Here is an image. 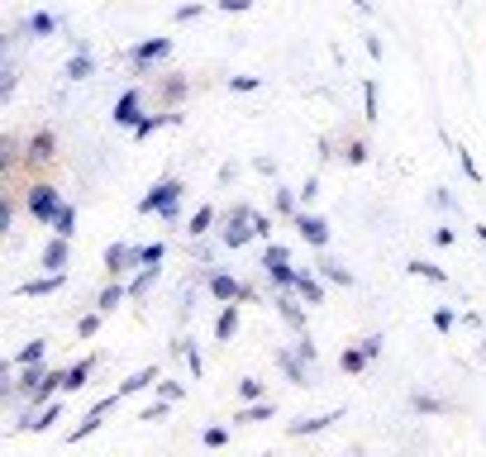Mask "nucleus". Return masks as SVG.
<instances>
[{
    "label": "nucleus",
    "instance_id": "obj_5",
    "mask_svg": "<svg viewBox=\"0 0 486 457\" xmlns=\"http://www.w3.org/2000/svg\"><path fill=\"white\" fill-rule=\"evenodd\" d=\"M129 267H143V248H134V243H110L105 248V271L119 276V271H129Z\"/></svg>",
    "mask_w": 486,
    "mask_h": 457
},
{
    "label": "nucleus",
    "instance_id": "obj_38",
    "mask_svg": "<svg viewBox=\"0 0 486 457\" xmlns=\"http://www.w3.org/2000/svg\"><path fill=\"white\" fill-rule=\"evenodd\" d=\"M200 443H205V448H224V443H229V429H219V424H215V429L200 433Z\"/></svg>",
    "mask_w": 486,
    "mask_h": 457
},
{
    "label": "nucleus",
    "instance_id": "obj_42",
    "mask_svg": "<svg viewBox=\"0 0 486 457\" xmlns=\"http://www.w3.org/2000/svg\"><path fill=\"white\" fill-rule=\"evenodd\" d=\"M358 348H362L367 357H372V362H377V357H381V334H367V338H362Z\"/></svg>",
    "mask_w": 486,
    "mask_h": 457
},
{
    "label": "nucleus",
    "instance_id": "obj_31",
    "mask_svg": "<svg viewBox=\"0 0 486 457\" xmlns=\"http://www.w3.org/2000/svg\"><path fill=\"white\" fill-rule=\"evenodd\" d=\"M296 200H300V190H286V186H281V190H277V215H300Z\"/></svg>",
    "mask_w": 486,
    "mask_h": 457
},
{
    "label": "nucleus",
    "instance_id": "obj_2",
    "mask_svg": "<svg viewBox=\"0 0 486 457\" xmlns=\"http://www.w3.org/2000/svg\"><path fill=\"white\" fill-rule=\"evenodd\" d=\"M24 210L38 224H53L57 210H62V195H57V186H48V181H34V186L24 190Z\"/></svg>",
    "mask_w": 486,
    "mask_h": 457
},
{
    "label": "nucleus",
    "instance_id": "obj_27",
    "mask_svg": "<svg viewBox=\"0 0 486 457\" xmlns=\"http://www.w3.org/2000/svg\"><path fill=\"white\" fill-rule=\"evenodd\" d=\"M43 352H48V343H43V338H34V343H24V348H20V357H15V367H29V362H43Z\"/></svg>",
    "mask_w": 486,
    "mask_h": 457
},
{
    "label": "nucleus",
    "instance_id": "obj_50",
    "mask_svg": "<svg viewBox=\"0 0 486 457\" xmlns=\"http://www.w3.org/2000/svg\"><path fill=\"white\" fill-rule=\"evenodd\" d=\"M434 205H439V210H458V205H453V195H448V190H434Z\"/></svg>",
    "mask_w": 486,
    "mask_h": 457
},
{
    "label": "nucleus",
    "instance_id": "obj_39",
    "mask_svg": "<svg viewBox=\"0 0 486 457\" xmlns=\"http://www.w3.org/2000/svg\"><path fill=\"white\" fill-rule=\"evenodd\" d=\"M162 257H167V243H148L143 248V267H158Z\"/></svg>",
    "mask_w": 486,
    "mask_h": 457
},
{
    "label": "nucleus",
    "instance_id": "obj_40",
    "mask_svg": "<svg viewBox=\"0 0 486 457\" xmlns=\"http://www.w3.org/2000/svg\"><path fill=\"white\" fill-rule=\"evenodd\" d=\"M167 410H172V400L162 396V400H158V405H148V410H143L138 419H148V424H153V419H167Z\"/></svg>",
    "mask_w": 486,
    "mask_h": 457
},
{
    "label": "nucleus",
    "instance_id": "obj_37",
    "mask_svg": "<svg viewBox=\"0 0 486 457\" xmlns=\"http://www.w3.org/2000/svg\"><path fill=\"white\" fill-rule=\"evenodd\" d=\"M344 158H348V167H362V162H367V143H362V138H353Z\"/></svg>",
    "mask_w": 486,
    "mask_h": 457
},
{
    "label": "nucleus",
    "instance_id": "obj_1",
    "mask_svg": "<svg viewBox=\"0 0 486 457\" xmlns=\"http://www.w3.org/2000/svg\"><path fill=\"white\" fill-rule=\"evenodd\" d=\"M182 181H177V177H162L158 186L148 190V195H143V200H138V215H162V219H177L182 215Z\"/></svg>",
    "mask_w": 486,
    "mask_h": 457
},
{
    "label": "nucleus",
    "instance_id": "obj_8",
    "mask_svg": "<svg viewBox=\"0 0 486 457\" xmlns=\"http://www.w3.org/2000/svg\"><path fill=\"white\" fill-rule=\"evenodd\" d=\"M291 224H296V234L310 243V248H329V224H324L320 215H305V210H300V215H291Z\"/></svg>",
    "mask_w": 486,
    "mask_h": 457
},
{
    "label": "nucleus",
    "instance_id": "obj_9",
    "mask_svg": "<svg viewBox=\"0 0 486 457\" xmlns=\"http://www.w3.org/2000/svg\"><path fill=\"white\" fill-rule=\"evenodd\" d=\"M138 119H143V91H124V96H119V100H115V124H119V129H134Z\"/></svg>",
    "mask_w": 486,
    "mask_h": 457
},
{
    "label": "nucleus",
    "instance_id": "obj_52",
    "mask_svg": "<svg viewBox=\"0 0 486 457\" xmlns=\"http://www.w3.org/2000/svg\"><path fill=\"white\" fill-rule=\"evenodd\" d=\"M434 239L443 243V248H453V243H458V234H453V229H448V224H443V229H439V234H434Z\"/></svg>",
    "mask_w": 486,
    "mask_h": 457
},
{
    "label": "nucleus",
    "instance_id": "obj_23",
    "mask_svg": "<svg viewBox=\"0 0 486 457\" xmlns=\"http://www.w3.org/2000/svg\"><path fill=\"white\" fill-rule=\"evenodd\" d=\"M272 414H277L272 400H248V410L239 414V424H263V419H272Z\"/></svg>",
    "mask_w": 486,
    "mask_h": 457
},
{
    "label": "nucleus",
    "instance_id": "obj_34",
    "mask_svg": "<svg viewBox=\"0 0 486 457\" xmlns=\"http://www.w3.org/2000/svg\"><path fill=\"white\" fill-rule=\"evenodd\" d=\"M362 114H367L372 124H377V119H381V114H377V86H372V81L362 86Z\"/></svg>",
    "mask_w": 486,
    "mask_h": 457
},
{
    "label": "nucleus",
    "instance_id": "obj_28",
    "mask_svg": "<svg viewBox=\"0 0 486 457\" xmlns=\"http://www.w3.org/2000/svg\"><path fill=\"white\" fill-rule=\"evenodd\" d=\"M410 410H415V414H443V410H448V400H434V396H410Z\"/></svg>",
    "mask_w": 486,
    "mask_h": 457
},
{
    "label": "nucleus",
    "instance_id": "obj_45",
    "mask_svg": "<svg viewBox=\"0 0 486 457\" xmlns=\"http://www.w3.org/2000/svg\"><path fill=\"white\" fill-rule=\"evenodd\" d=\"M253 234H258V239H272V215H253Z\"/></svg>",
    "mask_w": 486,
    "mask_h": 457
},
{
    "label": "nucleus",
    "instance_id": "obj_25",
    "mask_svg": "<svg viewBox=\"0 0 486 457\" xmlns=\"http://www.w3.org/2000/svg\"><path fill=\"white\" fill-rule=\"evenodd\" d=\"M153 281H158V267H143V271L134 276V281H129V296H134V300H143L148 291H153Z\"/></svg>",
    "mask_w": 486,
    "mask_h": 457
},
{
    "label": "nucleus",
    "instance_id": "obj_46",
    "mask_svg": "<svg viewBox=\"0 0 486 457\" xmlns=\"http://www.w3.org/2000/svg\"><path fill=\"white\" fill-rule=\"evenodd\" d=\"M453 320H458L453 310H439V315H434V329H439V334H448V329H453Z\"/></svg>",
    "mask_w": 486,
    "mask_h": 457
},
{
    "label": "nucleus",
    "instance_id": "obj_30",
    "mask_svg": "<svg viewBox=\"0 0 486 457\" xmlns=\"http://www.w3.org/2000/svg\"><path fill=\"white\" fill-rule=\"evenodd\" d=\"M410 271H415V276H425V281H434V286H443V281H448V271L434 267V262H410Z\"/></svg>",
    "mask_w": 486,
    "mask_h": 457
},
{
    "label": "nucleus",
    "instance_id": "obj_4",
    "mask_svg": "<svg viewBox=\"0 0 486 457\" xmlns=\"http://www.w3.org/2000/svg\"><path fill=\"white\" fill-rule=\"evenodd\" d=\"M57 162V138L53 129H38V134H29L24 143V167L29 172H38V167H53Z\"/></svg>",
    "mask_w": 486,
    "mask_h": 457
},
{
    "label": "nucleus",
    "instance_id": "obj_16",
    "mask_svg": "<svg viewBox=\"0 0 486 457\" xmlns=\"http://www.w3.org/2000/svg\"><path fill=\"white\" fill-rule=\"evenodd\" d=\"M158 96L167 100V110H177L182 100H186V77H182V72H172V77L158 86Z\"/></svg>",
    "mask_w": 486,
    "mask_h": 457
},
{
    "label": "nucleus",
    "instance_id": "obj_53",
    "mask_svg": "<svg viewBox=\"0 0 486 457\" xmlns=\"http://www.w3.org/2000/svg\"><path fill=\"white\" fill-rule=\"evenodd\" d=\"M477 239H482V243H486V224H477Z\"/></svg>",
    "mask_w": 486,
    "mask_h": 457
},
{
    "label": "nucleus",
    "instance_id": "obj_29",
    "mask_svg": "<svg viewBox=\"0 0 486 457\" xmlns=\"http://www.w3.org/2000/svg\"><path fill=\"white\" fill-rule=\"evenodd\" d=\"M339 362H344V372H367V362H372V357H367L362 348H344Z\"/></svg>",
    "mask_w": 486,
    "mask_h": 457
},
{
    "label": "nucleus",
    "instance_id": "obj_6",
    "mask_svg": "<svg viewBox=\"0 0 486 457\" xmlns=\"http://www.w3.org/2000/svg\"><path fill=\"white\" fill-rule=\"evenodd\" d=\"M172 53V43L167 38H148V43H138L134 53H129V67H134V77H148V67L158 62V57Z\"/></svg>",
    "mask_w": 486,
    "mask_h": 457
},
{
    "label": "nucleus",
    "instance_id": "obj_19",
    "mask_svg": "<svg viewBox=\"0 0 486 457\" xmlns=\"http://www.w3.org/2000/svg\"><path fill=\"white\" fill-rule=\"evenodd\" d=\"M124 296H129V286H119V281H110L105 291L96 296V310H105V315H115V310L124 305Z\"/></svg>",
    "mask_w": 486,
    "mask_h": 457
},
{
    "label": "nucleus",
    "instance_id": "obj_15",
    "mask_svg": "<svg viewBox=\"0 0 486 457\" xmlns=\"http://www.w3.org/2000/svg\"><path fill=\"white\" fill-rule=\"evenodd\" d=\"M277 367L286 372V381H291V386H305V367H310V362H305L300 352H277Z\"/></svg>",
    "mask_w": 486,
    "mask_h": 457
},
{
    "label": "nucleus",
    "instance_id": "obj_20",
    "mask_svg": "<svg viewBox=\"0 0 486 457\" xmlns=\"http://www.w3.org/2000/svg\"><path fill=\"white\" fill-rule=\"evenodd\" d=\"M291 291H296L300 300H310V305H320V300H324V286L310 276V271H296V286H291Z\"/></svg>",
    "mask_w": 486,
    "mask_h": 457
},
{
    "label": "nucleus",
    "instance_id": "obj_13",
    "mask_svg": "<svg viewBox=\"0 0 486 457\" xmlns=\"http://www.w3.org/2000/svg\"><path fill=\"white\" fill-rule=\"evenodd\" d=\"M162 124H182V114H177V110H167V114H143V119L134 124V138L143 143V138H153V134H158Z\"/></svg>",
    "mask_w": 486,
    "mask_h": 457
},
{
    "label": "nucleus",
    "instance_id": "obj_12",
    "mask_svg": "<svg viewBox=\"0 0 486 457\" xmlns=\"http://www.w3.org/2000/svg\"><path fill=\"white\" fill-rule=\"evenodd\" d=\"M91 72H96V62H91V48L81 43V48H77V57H72V62L62 67V77H67L72 86H77V81H91Z\"/></svg>",
    "mask_w": 486,
    "mask_h": 457
},
{
    "label": "nucleus",
    "instance_id": "obj_21",
    "mask_svg": "<svg viewBox=\"0 0 486 457\" xmlns=\"http://www.w3.org/2000/svg\"><path fill=\"white\" fill-rule=\"evenodd\" d=\"M334 419H344V414H339V410H329V414H315V419H296V424H291V433H296V438H305V433H320V429H329Z\"/></svg>",
    "mask_w": 486,
    "mask_h": 457
},
{
    "label": "nucleus",
    "instance_id": "obj_26",
    "mask_svg": "<svg viewBox=\"0 0 486 457\" xmlns=\"http://www.w3.org/2000/svg\"><path fill=\"white\" fill-rule=\"evenodd\" d=\"M53 234H62V239H72V234H77V210H72V205H62V210H57Z\"/></svg>",
    "mask_w": 486,
    "mask_h": 457
},
{
    "label": "nucleus",
    "instance_id": "obj_11",
    "mask_svg": "<svg viewBox=\"0 0 486 457\" xmlns=\"http://www.w3.org/2000/svg\"><path fill=\"white\" fill-rule=\"evenodd\" d=\"M38 262H43V267H48V271H67V262H72V253H67V239L57 234V239L48 243L43 253H38Z\"/></svg>",
    "mask_w": 486,
    "mask_h": 457
},
{
    "label": "nucleus",
    "instance_id": "obj_49",
    "mask_svg": "<svg viewBox=\"0 0 486 457\" xmlns=\"http://www.w3.org/2000/svg\"><path fill=\"white\" fill-rule=\"evenodd\" d=\"M186 20H200V5H182L177 10V24H186Z\"/></svg>",
    "mask_w": 486,
    "mask_h": 457
},
{
    "label": "nucleus",
    "instance_id": "obj_7",
    "mask_svg": "<svg viewBox=\"0 0 486 457\" xmlns=\"http://www.w3.org/2000/svg\"><path fill=\"white\" fill-rule=\"evenodd\" d=\"M210 296L215 300H258V291L243 286V281H234L229 271H210Z\"/></svg>",
    "mask_w": 486,
    "mask_h": 457
},
{
    "label": "nucleus",
    "instance_id": "obj_17",
    "mask_svg": "<svg viewBox=\"0 0 486 457\" xmlns=\"http://www.w3.org/2000/svg\"><path fill=\"white\" fill-rule=\"evenodd\" d=\"M101 367V357H86V362H77V367H67V381H62V391H81L86 381H91V372Z\"/></svg>",
    "mask_w": 486,
    "mask_h": 457
},
{
    "label": "nucleus",
    "instance_id": "obj_35",
    "mask_svg": "<svg viewBox=\"0 0 486 457\" xmlns=\"http://www.w3.org/2000/svg\"><path fill=\"white\" fill-rule=\"evenodd\" d=\"M191 257H196V267H210V262H215V248H210V243H196V239H191Z\"/></svg>",
    "mask_w": 486,
    "mask_h": 457
},
{
    "label": "nucleus",
    "instance_id": "obj_44",
    "mask_svg": "<svg viewBox=\"0 0 486 457\" xmlns=\"http://www.w3.org/2000/svg\"><path fill=\"white\" fill-rule=\"evenodd\" d=\"M263 81L258 77H229V91H258Z\"/></svg>",
    "mask_w": 486,
    "mask_h": 457
},
{
    "label": "nucleus",
    "instance_id": "obj_14",
    "mask_svg": "<svg viewBox=\"0 0 486 457\" xmlns=\"http://www.w3.org/2000/svg\"><path fill=\"white\" fill-rule=\"evenodd\" d=\"M234 334H239V305H224V310H219V320H215V338L229 348V343H234Z\"/></svg>",
    "mask_w": 486,
    "mask_h": 457
},
{
    "label": "nucleus",
    "instance_id": "obj_3",
    "mask_svg": "<svg viewBox=\"0 0 486 457\" xmlns=\"http://www.w3.org/2000/svg\"><path fill=\"white\" fill-rule=\"evenodd\" d=\"M248 239H258V234H253V210H248V205H234V210L224 215V234H219V243L234 253V248H243Z\"/></svg>",
    "mask_w": 486,
    "mask_h": 457
},
{
    "label": "nucleus",
    "instance_id": "obj_32",
    "mask_svg": "<svg viewBox=\"0 0 486 457\" xmlns=\"http://www.w3.org/2000/svg\"><path fill=\"white\" fill-rule=\"evenodd\" d=\"M101 320H105V310H96V315H81V320H77V334H81V338H96V334H101Z\"/></svg>",
    "mask_w": 486,
    "mask_h": 457
},
{
    "label": "nucleus",
    "instance_id": "obj_36",
    "mask_svg": "<svg viewBox=\"0 0 486 457\" xmlns=\"http://www.w3.org/2000/svg\"><path fill=\"white\" fill-rule=\"evenodd\" d=\"M239 396H243V400H263V381H258V377H243L239 381Z\"/></svg>",
    "mask_w": 486,
    "mask_h": 457
},
{
    "label": "nucleus",
    "instance_id": "obj_48",
    "mask_svg": "<svg viewBox=\"0 0 486 457\" xmlns=\"http://www.w3.org/2000/svg\"><path fill=\"white\" fill-rule=\"evenodd\" d=\"M315 195H320V177H310V181H305V186H300V200H305V205H310V200H315Z\"/></svg>",
    "mask_w": 486,
    "mask_h": 457
},
{
    "label": "nucleus",
    "instance_id": "obj_43",
    "mask_svg": "<svg viewBox=\"0 0 486 457\" xmlns=\"http://www.w3.org/2000/svg\"><path fill=\"white\" fill-rule=\"evenodd\" d=\"M158 396H167V400L177 405V400H182V386H177V381H162V377H158Z\"/></svg>",
    "mask_w": 486,
    "mask_h": 457
},
{
    "label": "nucleus",
    "instance_id": "obj_33",
    "mask_svg": "<svg viewBox=\"0 0 486 457\" xmlns=\"http://www.w3.org/2000/svg\"><path fill=\"white\" fill-rule=\"evenodd\" d=\"M15 210H20V205H15V195H5V200H0V234H10V229H15Z\"/></svg>",
    "mask_w": 486,
    "mask_h": 457
},
{
    "label": "nucleus",
    "instance_id": "obj_47",
    "mask_svg": "<svg viewBox=\"0 0 486 457\" xmlns=\"http://www.w3.org/2000/svg\"><path fill=\"white\" fill-rule=\"evenodd\" d=\"M248 5H253V0H219V10H224V15H243Z\"/></svg>",
    "mask_w": 486,
    "mask_h": 457
},
{
    "label": "nucleus",
    "instance_id": "obj_10",
    "mask_svg": "<svg viewBox=\"0 0 486 457\" xmlns=\"http://www.w3.org/2000/svg\"><path fill=\"white\" fill-rule=\"evenodd\" d=\"M53 291H62V271H48V276H34V281H24L15 296L24 300H38V296H53Z\"/></svg>",
    "mask_w": 486,
    "mask_h": 457
},
{
    "label": "nucleus",
    "instance_id": "obj_51",
    "mask_svg": "<svg viewBox=\"0 0 486 457\" xmlns=\"http://www.w3.org/2000/svg\"><path fill=\"white\" fill-rule=\"evenodd\" d=\"M253 167H258L263 177H277V162H272V158H253Z\"/></svg>",
    "mask_w": 486,
    "mask_h": 457
},
{
    "label": "nucleus",
    "instance_id": "obj_24",
    "mask_svg": "<svg viewBox=\"0 0 486 457\" xmlns=\"http://www.w3.org/2000/svg\"><path fill=\"white\" fill-rule=\"evenodd\" d=\"M320 271H324V281H334V286H353V271L339 267L334 257H320Z\"/></svg>",
    "mask_w": 486,
    "mask_h": 457
},
{
    "label": "nucleus",
    "instance_id": "obj_41",
    "mask_svg": "<svg viewBox=\"0 0 486 457\" xmlns=\"http://www.w3.org/2000/svg\"><path fill=\"white\" fill-rule=\"evenodd\" d=\"M296 352L310 362V367H315V357H320V352H315V343H310V334H296Z\"/></svg>",
    "mask_w": 486,
    "mask_h": 457
},
{
    "label": "nucleus",
    "instance_id": "obj_22",
    "mask_svg": "<svg viewBox=\"0 0 486 457\" xmlns=\"http://www.w3.org/2000/svg\"><path fill=\"white\" fill-rule=\"evenodd\" d=\"M148 386H158V367H143V372H134V377L119 386V396H134V391H148Z\"/></svg>",
    "mask_w": 486,
    "mask_h": 457
},
{
    "label": "nucleus",
    "instance_id": "obj_18",
    "mask_svg": "<svg viewBox=\"0 0 486 457\" xmlns=\"http://www.w3.org/2000/svg\"><path fill=\"white\" fill-rule=\"evenodd\" d=\"M215 219H219V210H215V205H200V210H196V215H191L186 234H191V239H205V234H210V224H215Z\"/></svg>",
    "mask_w": 486,
    "mask_h": 457
}]
</instances>
